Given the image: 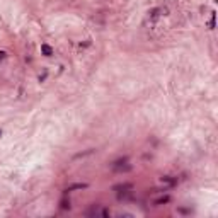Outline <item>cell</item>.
Listing matches in <instances>:
<instances>
[{"label": "cell", "instance_id": "obj_1", "mask_svg": "<svg viewBox=\"0 0 218 218\" xmlns=\"http://www.w3.org/2000/svg\"><path fill=\"white\" fill-rule=\"evenodd\" d=\"M41 53H43L44 56H51V55H53V48H51L49 44L43 43V44H41Z\"/></svg>", "mask_w": 218, "mask_h": 218}, {"label": "cell", "instance_id": "obj_2", "mask_svg": "<svg viewBox=\"0 0 218 218\" xmlns=\"http://www.w3.org/2000/svg\"><path fill=\"white\" fill-rule=\"evenodd\" d=\"M169 201H170V198H169V196H162V198H158V199H155L153 203H155V205L158 206V205H165V203H169Z\"/></svg>", "mask_w": 218, "mask_h": 218}, {"label": "cell", "instance_id": "obj_3", "mask_svg": "<svg viewBox=\"0 0 218 218\" xmlns=\"http://www.w3.org/2000/svg\"><path fill=\"white\" fill-rule=\"evenodd\" d=\"M84 187H87V184H75V186H70L67 191H73V189H84Z\"/></svg>", "mask_w": 218, "mask_h": 218}, {"label": "cell", "instance_id": "obj_4", "mask_svg": "<svg viewBox=\"0 0 218 218\" xmlns=\"http://www.w3.org/2000/svg\"><path fill=\"white\" fill-rule=\"evenodd\" d=\"M162 182H170V184H176L177 179H170V177H162Z\"/></svg>", "mask_w": 218, "mask_h": 218}, {"label": "cell", "instance_id": "obj_5", "mask_svg": "<svg viewBox=\"0 0 218 218\" xmlns=\"http://www.w3.org/2000/svg\"><path fill=\"white\" fill-rule=\"evenodd\" d=\"M61 208H63V210L70 208V201H65V199H63V201H61Z\"/></svg>", "mask_w": 218, "mask_h": 218}]
</instances>
